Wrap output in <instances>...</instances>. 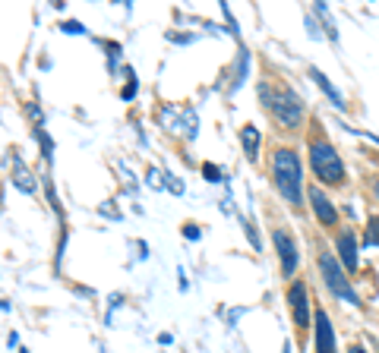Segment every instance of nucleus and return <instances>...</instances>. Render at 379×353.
<instances>
[{
  "mask_svg": "<svg viewBox=\"0 0 379 353\" xmlns=\"http://www.w3.org/2000/svg\"><path fill=\"white\" fill-rule=\"evenodd\" d=\"M272 176H275V189L281 193L284 202L300 205L303 202V176H300V161L291 148H278L272 155Z\"/></svg>",
  "mask_w": 379,
  "mask_h": 353,
  "instance_id": "1",
  "label": "nucleus"
},
{
  "mask_svg": "<svg viewBox=\"0 0 379 353\" xmlns=\"http://www.w3.org/2000/svg\"><path fill=\"white\" fill-rule=\"evenodd\" d=\"M259 98H262V104L272 111V117L278 120L281 126H288V130H297V126L303 123V104L300 98H297L291 88L284 85H259Z\"/></svg>",
  "mask_w": 379,
  "mask_h": 353,
  "instance_id": "2",
  "label": "nucleus"
},
{
  "mask_svg": "<svg viewBox=\"0 0 379 353\" xmlns=\"http://www.w3.org/2000/svg\"><path fill=\"white\" fill-rule=\"evenodd\" d=\"M310 164H313L316 176H319L326 186H341L345 183V164H341L338 151L332 148V142L322 136L310 139Z\"/></svg>",
  "mask_w": 379,
  "mask_h": 353,
  "instance_id": "3",
  "label": "nucleus"
},
{
  "mask_svg": "<svg viewBox=\"0 0 379 353\" xmlns=\"http://www.w3.org/2000/svg\"><path fill=\"white\" fill-rule=\"evenodd\" d=\"M319 271H322V281L328 284V290H332L338 300L351 303V306H360V296L354 293L351 281L341 275V265H338V258H335L332 252H322V256H319Z\"/></svg>",
  "mask_w": 379,
  "mask_h": 353,
  "instance_id": "4",
  "label": "nucleus"
},
{
  "mask_svg": "<svg viewBox=\"0 0 379 353\" xmlns=\"http://www.w3.org/2000/svg\"><path fill=\"white\" fill-rule=\"evenodd\" d=\"M288 309H291V315H294L297 328L310 325V300H307V284L303 281H294L288 287Z\"/></svg>",
  "mask_w": 379,
  "mask_h": 353,
  "instance_id": "5",
  "label": "nucleus"
},
{
  "mask_svg": "<svg viewBox=\"0 0 379 353\" xmlns=\"http://www.w3.org/2000/svg\"><path fill=\"white\" fill-rule=\"evenodd\" d=\"M275 249H278V258H281V271H284V277H291L297 271V262H300V256H297V246H294V240L288 237L284 230H275Z\"/></svg>",
  "mask_w": 379,
  "mask_h": 353,
  "instance_id": "6",
  "label": "nucleus"
},
{
  "mask_svg": "<svg viewBox=\"0 0 379 353\" xmlns=\"http://www.w3.org/2000/svg\"><path fill=\"white\" fill-rule=\"evenodd\" d=\"M310 208H313V214L322 221L326 227H332L335 221H338V212H335V205L326 199V193L316 186H310Z\"/></svg>",
  "mask_w": 379,
  "mask_h": 353,
  "instance_id": "7",
  "label": "nucleus"
},
{
  "mask_svg": "<svg viewBox=\"0 0 379 353\" xmlns=\"http://www.w3.org/2000/svg\"><path fill=\"white\" fill-rule=\"evenodd\" d=\"M316 353H335V334L332 321L322 309H316Z\"/></svg>",
  "mask_w": 379,
  "mask_h": 353,
  "instance_id": "8",
  "label": "nucleus"
},
{
  "mask_svg": "<svg viewBox=\"0 0 379 353\" xmlns=\"http://www.w3.org/2000/svg\"><path fill=\"white\" fill-rule=\"evenodd\" d=\"M10 180H13V186L16 189H22V193H35V176H32V170L25 167V161L19 155H13V161H10Z\"/></svg>",
  "mask_w": 379,
  "mask_h": 353,
  "instance_id": "9",
  "label": "nucleus"
},
{
  "mask_svg": "<svg viewBox=\"0 0 379 353\" xmlns=\"http://www.w3.org/2000/svg\"><path fill=\"white\" fill-rule=\"evenodd\" d=\"M338 256H341V265H345L347 271H357V240H354V230H341Z\"/></svg>",
  "mask_w": 379,
  "mask_h": 353,
  "instance_id": "10",
  "label": "nucleus"
},
{
  "mask_svg": "<svg viewBox=\"0 0 379 353\" xmlns=\"http://www.w3.org/2000/svg\"><path fill=\"white\" fill-rule=\"evenodd\" d=\"M310 79H316V85H319V88H322V92H326V95H328V101H332V104H335V107H338V111H345V107H347V104H345V95H341V92H338V88H335V85H332V82H328V79H326V73H322V69L310 67Z\"/></svg>",
  "mask_w": 379,
  "mask_h": 353,
  "instance_id": "11",
  "label": "nucleus"
},
{
  "mask_svg": "<svg viewBox=\"0 0 379 353\" xmlns=\"http://www.w3.org/2000/svg\"><path fill=\"white\" fill-rule=\"evenodd\" d=\"M240 142H244V151L250 161H256L259 158V130L253 123H246L244 130H240Z\"/></svg>",
  "mask_w": 379,
  "mask_h": 353,
  "instance_id": "12",
  "label": "nucleus"
},
{
  "mask_svg": "<svg viewBox=\"0 0 379 353\" xmlns=\"http://www.w3.org/2000/svg\"><path fill=\"white\" fill-rule=\"evenodd\" d=\"M364 246H379V214H373L366 221V233H364Z\"/></svg>",
  "mask_w": 379,
  "mask_h": 353,
  "instance_id": "13",
  "label": "nucleus"
},
{
  "mask_svg": "<svg viewBox=\"0 0 379 353\" xmlns=\"http://www.w3.org/2000/svg\"><path fill=\"white\" fill-rule=\"evenodd\" d=\"M35 139H38V142H41V151H44V161H51V158H54V142H51V139H48V132H44V130H41V126H38V130H35Z\"/></svg>",
  "mask_w": 379,
  "mask_h": 353,
  "instance_id": "14",
  "label": "nucleus"
},
{
  "mask_svg": "<svg viewBox=\"0 0 379 353\" xmlns=\"http://www.w3.org/2000/svg\"><path fill=\"white\" fill-rule=\"evenodd\" d=\"M316 13L322 16V22H326V32H328V38L335 41V22H332V13H328V6H326V4H316Z\"/></svg>",
  "mask_w": 379,
  "mask_h": 353,
  "instance_id": "15",
  "label": "nucleus"
},
{
  "mask_svg": "<svg viewBox=\"0 0 379 353\" xmlns=\"http://www.w3.org/2000/svg\"><path fill=\"white\" fill-rule=\"evenodd\" d=\"M202 176H206L208 183H221V170L215 167V164H208V161L202 164Z\"/></svg>",
  "mask_w": 379,
  "mask_h": 353,
  "instance_id": "16",
  "label": "nucleus"
},
{
  "mask_svg": "<svg viewBox=\"0 0 379 353\" xmlns=\"http://www.w3.org/2000/svg\"><path fill=\"white\" fill-rule=\"evenodd\" d=\"M244 230H246V237H250V243H253V249H262V240H259V233H256V227L250 224V221H244Z\"/></svg>",
  "mask_w": 379,
  "mask_h": 353,
  "instance_id": "17",
  "label": "nucleus"
},
{
  "mask_svg": "<svg viewBox=\"0 0 379 353\" xmlns=\"http://www.w3.org/2000/svg\"><path fill=\"white\" fill-rule=\"evenodd\" d=\"M60 29H63V32H67V35H82V25H79V22H76V19H69V22H63V25H60Z\"/></svg>",
  "mask_w": 379,
  "mask_h": 353,
  "instance_id": "18",
  "label": "nucleus"
},
{
  "mask_svg": "<svg viewBox=\"0 0 379 353\" xmlns=\"http://www.w3.org/2000/svg\"><path fill=\"white\" fill-rule=\"evenodd\" d=\"M164 180H168L171 193H177V195H180V193H183V183H180V180H177V176H174V174H164Z\"/></svg>",
  "mask_w": 379,
  "mask_h": 353,
  "instance_id": "19",
  "label": "nucleus"
},
{
  "mask_svg": "<svg viewBox=\"0 0 379 353\" xmlns=\"http://www.w3.org/2000/svg\"><path fill=\"white\" fill-rule=\"evenodd\" d=\"M183 237H187V240H199V227H196V224H183Z\"/></svg>",
  "mask_w": 379,
  "mask_h": 353,
  "instance_id": "20",
  "label": "nucleus"
},
{
  "mask_svg": "<svg viewBox=\"0 0 379 353\" xmlns=\"http://www.w3.org/2000/svg\"><path fill=\"white\" fill-rule=\"evenodd\" d=\"M149 186L161 189V180H158V170H149Z\"/></svg>",
  "mask_w": 379,
  "mask_h": 353,
  "instance_id": "21",
  "label": "nucleus"
},
{
  "mask_svg": "<svg viewBox=\"0 0 379 353\" xmlns=\"http://www.w3.org/2000/svg\"><path fill=\"white\" fill-rule=\"evenodd\" d=\"M133 92H136V79H130V85L124 88V98H133Z\"/></svg>",
  "mask_w": 379,
  "mask_h": 353,
  "instance_id": "22",
  "label": "nucleus"
},
{
  "mask_svg": "<svg viewBox=\"0 0 379 353\" xmlns=\"http://www.w3.org/2000/svg\"><path fill=\"white\" fill-rule=\"evenodd\" d=\"M347 353H366V350H364V347H351V350H347Z\"/></svg>",
  "mask_w": 379,
  "mask_h": 353,
  "instance_id": "23",
  "label": "nucleus"
},
{
  "mask_svg": "<svg viewBox=\"0 0 379 353\" xmlns=\"http://www.w3.org/2000/svg\"><path fill=\"white\" fill-rule=\"evenodd\" d=\"M373 193H376V199H379V176H376V183H373Z\"/></svg>",
  "mask_w": 379,
  "mask_h": 353,
  "instance_id": "24",
  "label": "nucleus"
},
{
  "mask_svg": "<svg viewBox=\"0 0 379 353\" xmlns=\"http://www.w3.org/2000/svg\"><path fill=\"white\" fill-rule=\"evenodd\" d=\"M284 353H291V340H284Z\"/></svg>",
  "mask_w": 379,
  "mask_h": 353,
  "instance_id": "25",
  "label": "nucleus"
}]
</instances>
